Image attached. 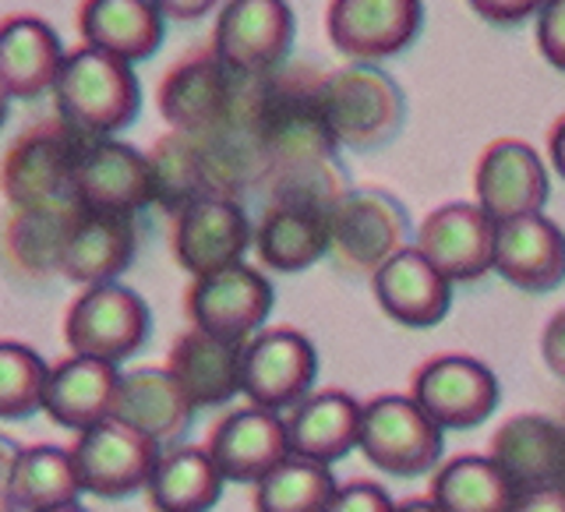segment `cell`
I'll list each match as a JSON object with an SVG mask.
<instances>
[{"instance_id":"2e32d148","label":"cell","mask_w":565,"mask_h":512,"mask_svg":"<svg viewBox=\"0 0 565 512\" xmlns=\"http://www.w3.org/2000/svg\"><path fill=\"white\" fill-rule=\"evenodd\" d=\"M75 202L103 216H135L152 205V163L128 141H88L75 177Z\"/></svg>"},{"instance_id":"cb8c5ba5","label":"cell","mask_w":565,"mask_h":512,"mask_svg":"<svg viewBox=\"0 0 565 512\" xmlns=\"http://www.w3.org/2000/svg\"><path fill=\"white\" fill-rule=\"evenodd\" d=\"M167 371L184 388L191 406H223L244 393V343L188 329L170 346Z\"/></svg>"},{"instance_id":"7402d4cb","label":"cell","mask_w":565,"mask_h":512,"mask_svg":"<svg viewBox=\"0 0 565 512\" xmlns=\"http://www.w3.org/2000/svg\"><path fill=\"white\" fill-rule=\"evenodd\" d=\"M382 311L406 329H431L452 308V282L417 247H403L371 276Z\"/></svg>"},{"instance_id":"9a60e30c","label":"cell","mask_w":565,"mask_h":512,"mask_svg":"<svg viewBox=\"0 0 565 512\" xmlns=\"http://www.w3.org/2000/svg\"><path fill=\"white\" fill-rule=\"evenodd\" d=\"M424 8L417 0H335L326 25L332 46L353 64L388 61L417 40Z\"/></svg>"},{"instance_id":"e575fe53","label":"cell","mask_w":565,"mask_h":512,"mask_svg":"<svg viewBox=\"0 0 565 512\" xmlns=\"http://www.w3.org/2000/svg\"><path fill=\"white\" fill-rule=\"evenodd\" d=\"M335 477L326 463L311 459H282V463L255 484L258 512H326L335 494Z\"/></svg>"},{"instance_id":"f1b7e54d","label":"cell","mask_w":565,"mask_h":512,"mask_svg":"<svg viewBox=\"0 0 565 512\" xmlns=\"http://www.w3.org/2000/svg\"><path fill=\"white\" fill-rule=\"evenodd\" d=\"M114 420L128 424V428L163 446V441H177L188 435L194 406L167 367H138L120 378Z\"/></svg>"},{"instance_id":"ab89813d","label":"cell","mask_w":565,"mask_h":512,"mask_svg":"<svg viewBox=\"0 0 565 512\" xmlns=\"http://www.w3.org/2000/svg\"><path fill=\"white\" fill-rule=\"evenodd\" d=\"M509 512H565V484L520 491Z\"/></svg>"},{"instance_id":"d6986e66","label":"cell","mask_w":565,"mask_h":512,"mask_svg":"<svg viewBox=\"0 0 565 512\" xmlns=\"http://www.w3.org/2000/svg\"><path fill=\"white\" fill-rule=\"evenodd\" d=\"M255 230L237 199H209L173 220V258L194 279L241 265Z\"/></svg>"},{"instance_id":"f6af8a7d","label":"cell","mask_w":565,"mask_h":512,"mask_svg":"<svg viewBox=\"0 0 565 512\" xmlns=\"http://www.w3.org/2000/svg\"><path fill=\"white\" fill-rule=\"evenodd\" d=\"M396 512H441L431 499H414V502H403L396 505Z\"/></svg>"},{"instance_id":"f35d334b","label":"cell","mask_w":565,"mask_h":512,"mask_svg":"<svg viewBox=\"0 0 565 512\" xmlns=\"http://www.w3.org/2000/svg\"><path fill=\"white\" fill-rule=\"evenodd\" d=\"M541 358L552 367V375L565 382V308L552 314V322L541 332Z\"/></svg>"},{"instance_id":"bcb514c9","label":"cell","mask_w":565,"mask_h":512,"mask_svg":"<svg viewBox=\"0 0 565 512\" xmlns=\"http://www.w3.org/2000/svg\"><path fill=\"white\" fill-rule=\"evenodd\" d=\"M8 103H11V99H8V93H4V88H0V124L8 120Z\"/></svg>"},{"instance_id":"5bb4252c","label":"cell","mask_w":565,"mask_h":512,"mask_svg":"<svg viewBox=\"0 0 565 512\" xmlns=\"http://www.w3.org/2000/svg\"><path fill=\"white\" fill-rule=\"evenodd\" d=\"M473 191L484 216L502 226L523 216H537L552 194V181H547L537 149H530L520 138H499L477 159Z\"/></svg>"},{"instance_id":"8992f818","label":"cell","mask_w":565,"mask_h":512,"mask_svg":"<svg viewBox=\"0 0 565 512\" xmlns=\"http://www.w3.org/2000/svg\"><path fill=\"white\" fill-rule=\"evenodd\" d=\"M247 78H237L216 53L177 64L159 85V114L181 135H223L237 124Z\"/></svg>"},{"instance_id":"e0dca14e","label":"cell","mask_w":565,"mask_h":512,"mask_svg":"<svg viewBox=\"0 0 565 512\" xmlns=\"http://www.w3.org/2000/svg\"><path fill=\"white\" fill-rule=\"evenodd\" d=\"M329 216L332 205L305 194L273 191L255 226L258 262L276 273H305L329 255Z\"/></svg>"},{"instance_id":"8fae6325","label":"cell","mask_w":565,"mask_h":512,"mask_svg":"<svg viewBox=\"0 0 565 512\" xmlns=\"http://www.w3.org/2000/svg\"><path fill=\"white\" fill-rule=\"evenodd\" d=\"M411 399L441 431H470L481 428L499 406V378L481 361L446 353L414 371Z\"/></svg>"},{"instance_id":"9c48e42d","label":"cell","mask_w":565,"mask_h":512,"mask_svg":"<svg viewBox=\"0 0 565 512\" xmlns=\"http://www.w3.org/2000/svg\"><path fill=\"white\" fill-rule=\"evenodd\" d=\"M361 452L393 477H420L438 463L441 428L411 396H375L361 406Z\"/></svg>"},{"instance_id":"4dcf8cb0","label":"cell","mask_w":565,"mask_h":512,"mask_svg":"<svg viewBox=\"0 0 565 512\" xmlns=\"http://www.w3.org/2000/svg\"><path fill=\"white\" fill-rule=\"evenodd\" d=\"M78 212H82L78 202L14 212L4 230V252L14 269L35 279L61 273L71 230L78 223Z\"/></svg>"},{"instance_id":"ee69618b","label":"cell","mask_w":565,"mask_h":512,"mask_svg":"<svg viewBox=\"0 0 565 512\" xmlns=\"http://www.w3.org/2000/svg\"><path fill=\"white\" fill-rule=\"evenodd\" d=\"M163 8V18H202L212 4H159Z\"/></svg>"},{"instance_id":"d6a6232c","label":"cell","mask_w":565,"mask_h":512,"mask_svg":"<svg viewBox=\"0 0 565 512\" xmlns=\"http://www.w3.org/2000/svg\"><path fill=\"white\" fill-rule=\"evenodd\" d=\"M516 494L491 456H456L431 477V502L441 512H509Z\"/></svg>"},{"instance_id":"603a6c76","label":"cell","mask_w":565,"mask_h":512,"mask_svg":"<svg viewBox=\"0 0 565 512\" xmlns=\"http://www.w3.org/2000/svg\"><path fill=\"white\" fill-rule=\"evenodd\" d=\"M494 273L516 290L544 294L565 282V230L537 212L499 226Z\"/></svg>"},{"instance_id":"b9f144b4","label":"cell","mask_w":565,"mask_h":512,"mask_svg":"<svg viewBox=\"0 0 565 512\" xmlns=\"http://www.w3.org/2000/svg\"><path fill=\"white\" fill-rule=\"evenodd\" d=\"M22 446H18L14 438L8 435H0V491H8L11 484V477H14V467H18V459H22Z\"/></svg>"},{"instance_id":"7dc6e473","label":"cell","mask_w":565,"mask_h":512,"mask_svg":"<svg viewBox=\"0 0 565 512\" xmlns=\"http://www.w3.org/2000/svg\"><path fill=\"white\" fill-rule=\"evenodd\" d=\"M0 512H18V509H14V502L8 499V491H0Z\"/></svg>"},{"instance_id":"277c9868","label":"cell","mask_w":565,"mask_h":512,"mask_svg":"<svg viewBox=\"0 0 565 512\" xmlns=\"http://www.w3.org/2000/svg\"><path fill=\"white\" fill-rule=\"evenodd\" d=\"M322 110L335 149L371 152L399 135L406 99L388 71L371 64H347L326 75Z\"/></svg>"},{"instance_id":"7bdbcfd3","label":"cell","mask_w":565,"mask_h":512,"mask_svg":"<svg viewBox=\"0 0 565 512\" xmlns=\"http://www.w3.org/2000/svg\"><path fill=\"white\" fill-rule=\"evenodd\" d=\"M547 156H552V167L555 173L565 181V117L555 120L552 135H547Z\"/></svg>"},{"instance_id":"74e56055","label":"cell","mask_w":565,"mask_h":512,"mask_svg":"<svg viewBox=\"0 0 565 512\" xmlns=\"http://www.w3.org/2000/svg\"><path fill=\"white\" fill-rule=\"evenodd\" d=\"M326 512H396V505H393V499H388V491L382 484L350 481L343 488H335Z\"/></svg>"},{"instance_id":"52a82bcc","label":"cell","mask_w":565,"mask_h":512,"mask_svg":"<svg viewBox=\"0 0 565 512\" xmlns=\"http://www.w3.org/2000/svg\"><path fill=\"white\" fill-rule=\"evenodd\" d=\"M152 332V311L141 294L103 282L88 287L71 305L64 318V340L75 358H93L106 364H120L146 346Z\"/></svg>"},{"instance_id":"d590c367","label":"cell","mask_w":565,"mask_h":512,"mask_svg":"<svg viewBox=\"0 0 565 512\" xmlns=\"http://www.w3.org/2000/svg\"><path fill=\"white\" fill-rule=\"evenodd\" d=\"M46 378L50 367L32 346L0 340V420H22L43 410Z\"/></svg>"},{"instance_id":"ba28073f","label":"cell","mask_w":565,"mask_h":512,"mask_svg":"<svg viewBox=\"0 0 565 512\" xmlns=\"http://www.w3.org/2000/svg\"><path fill=\"white\" fill-rule=\"evenodd\" d=\"M294 11L282 0H234L220 11L212 53L237 78H269L294 46Z\"/></svg>"},{"instance_id":"c3c4849f","label":"cell","mask_w":565,"mask_h":512,"mask_svg":"<svg viewBox=\"0 0 565 512\" xmlns=\"http://www.w3.org/2000/svg\"><path fill=\"white\" fill-rule=\"evenodd\" d=\"M50 512H88V509L75 502V505H61V509H50Z\"/></svg>"},{"instance_id":"3957f363","label":"cell","mask_w":565,"mask_h":512,"mask_svg":"<svg viewBox=\"0 0 565 512\" xmlns=\"http://www.w3.org/2000/svg\"><path fill=\"white\" fill-rule=\"evenodd\" d=\"M57 117L85 138H114L141 110V85L131 64L82 46L67 53L64 71L53 88Z\"/></svg>"},{"instance_id":"4316f807","label":"cell","mask_w":565,"mask_h":512,"mask_svg":"<svg viewBox=\"0 0 565 512\" xmlns=\"http://www.w3.org/2000/svg\"><path fill=\"white\" fill-rule=\"evenodd\" d=\"M287 438L290 456L329 467L361 446V403L340 388L311 393L290 410Z\"/></svg>"},{"instance_id":"7c38bea8","label":"cell","mask_w":565,"mask_h":512,"mask_svg":"<svg viewBox=\"0 0 565 512\" xmlns=\"http://www.w3.org/2000/svg\"><path fill=\"white\" fill-rule=\"evenodd\" d=\"M318 378V350L297 329H262L244 343V396L262 410H294L311 396Z\"/></svg>"},{"instance_id":"6da1fadb","label":"cell","mask_w":565,"mask_h":512,"mask_svg":"<svg viewBox=\"0 0 565 512\" xmlns=\"http://www.w3.org/2000/svg\"><path fill=\"white\" fill-rule=\"evenodd\" d=\"M322 82L326 75L308 64L279 67L269 78L247 82L234 128L255 141L269 177L335 156L322 110Z\"/></svg>"},{"instance_id":"1f68e13d","label":"cell","mask_w":565,"mask_h":512,"mask_svg":"<svg viewBox=\"0 0 565 512\" xmlns=\"http://www.w3.org/2000/svg\"><path fill=\"white\" fill-rule=\"evenodd\" d=\"M146 491L156 512H209L223 494V473L209 449L181 446L163 452Z\"/></svg>"},{"instance_id":"f546056e","label":"cell","mask_w":565,"mask_h":512,"mask_svg":"<svg viewBox=\"0 0 565 512\" xmlns=\"http://www.w3.org/2000/svg\"><path fill=\"white\" fill-rule=\"evenodd\" d=\"M138 247L135 216H103V212H78V223L71 230L61 276L82 287H103L117 282V276L128 269Z\"/></svg>"},{"instance_id":"8d00e7d4","label":"cell","mask_w":565,"mask_h":512,"mask_svg":"<svg viewBox=\"0 0 565 512\" xmlns=\"http://www.w3.org/2000/svg\"><path fill=\"white\" fill-rule=\"evenodd\" d=\"M537 50L555 71H565V0L541 4V11H537Z\"/></svg>"},{"instance_id":"7a4b0ae2","label":"cell","mask_w":565,"mask_h":512,"mask_svg":"<svg viewBox=\"0 0 565 512\" xmlns=\"http://www.w3.org/2000/svg\"><path fill=\"white\" fill-rule=\"evenodd\" d=\"M88 141L61 117L40 120L22 131L0 159V194L14 212L50 209L75 202V177Z\"/></svg>"},{"instance_id":"ffe728a7","label":"cell","mask_w":565,"mask_h":512,"mask_svg":"<svg viewBox=\"0 0 565 512\" xmlns=\"http://www.w3.org/2000/svg\"><path fill=\"white\" fill-rule=\"evenodd\" d=\"M209 456L220 467L223 481L258 484L282 459H290L287 420L262 406H241L212 428Z\"/></svg>"},{"instance_id":"836d02e7","label":"cell","mask_w":565,"mask_h":512,"mask_svg":"<svg viewBox=\"0 0 565 512\" xmlns=\"http://www.w3.org/2000/svg\"><path fill=\"white\" fill-rule=\"evenodd\" d=\"M82 494L71 449L61 446H32L22 452L8 484V499L18 512H50L61 505H75Z\"/></svg>"},{"instance_id":"ac0fdd59","label":"cell","mask_w":565,"mask_h":512,"mask_svg":"<svg viewBox=\"0 0 565 512\" xmlns=\"http://www.w3.org/2000/svg\"><path fill=\"white\" fill-rule=\"evenodd\" d=\"M494 226L481 205L449 202L435 209L417 230V252L449 282H477L494 269Z\"/></svg>"},{"instance_id":"30bf717a","label":"cell","mask_w":565,"mask_h":512,"mask_svg":"<svg viewBox=\"0 0 565 512\" xmlns=\"http://www.w3.org/2000/svg\"><path fill=\"white\" fill-rule=\"evenodd\" d=\"M159 459H163L159 441L114 417L82 431L71 446V463H75L82 491L99 494V499H128L149 488Z\"/></svg>"},{"instance_id":"484cf974","label":"cell","mask_w":565,"mask_h":512,"mask_svg":"<svg viewBox=\"0 0 565 512\" xmlns=\"http://www.w3.org/2000/svg\"><path fill=\"white\" fill-rule=\"evenodd\" d=\"M491 459L516 491L562 484L565 473V428L552 417L523 414L505 420L491 438Z\"/></svg>"},{"instance_id":"60d3db41","label":"cell","mask_w":565,"mask_h":512,"mask_svg":"<svg viewBox=\"0 0 565 512\" xmlns=\"http://www.w3.org/2000/svg\"><path fill=\"white\" fill-rule=\"evenodd\" d=\"M473 11L494 25H512V22H523V18H530V14H537L541 4H526V0H516V4H512V0L509 4H484V0H477Z\"/></svg>"},{"instance_id":"5b68a950","label":"cell","mask_w":565,"mask_h":512,"mask_svg":"<svg viewBox=\"0 0 565 512\" xmlns=\"http://www.w3.org/2000/svg\"><path fill=\"white\" fill-rule=\"evenodd\" d=\"M411 216L396 194L353 188L329 216V258L350 276H375L406 247Z\"/></svg>"},{"instance_id":"44dd1931","label":"cell","mask_w":565,"mask_h":512,"mask_svg":"<svg viewBox=\"0 0 565 512\" xmlns=\"http://www.w3.org/2000/svg\"><path fill=\"white\" fill-rule=\"evenodd\" d=\"M57 29L35 14H11L0 22V88L8 99H40L57 88L64 71Z\"/></svg>"},{"instance_id":"4fadbf2b","label":"cell","mask_w":565,"mask_h":512,"mask_svg":"<svg viewBox=\"0 0 565 512\" xmlns=\"http://www.w3.org/2000/svg\"><path fill=\"white\" fill-rule=\"evenodd\" d=\"M273 282L255 265H230L223 273L194 279L188 287L184 308L194 329H202L220 340L247 343L258 335L262 322L273 311Z\"/></svg>"},{"instance_id":"83f0119b","label":"cell","mask_w":565,"mask_h":512,"mask_svg":"<svg viewBox=\"0 0 565 512\" xmlns=\"http://www.w3.org/2000/svg\"><path fill=\"white\" fill-rule=\"evenodd\" d=\"M85 46L124 64H141L163 43V8L146 0H88L78 11Z\"/></svg>"},{"instance_id":"d4e9b609","label":"cell","mask_w":565,"mask_h":512,"mask_svg":"<svg viewBox=\"0 0 565 512\" xmlns=\"http://www.w3.org/2000/svg\"><path fill=\"white\" fill-rule=\"evenodd\" d=\"M120 378L124 375L117 371V364L71 353L67 361L50 367V378L43 388V410L53 424L82 435L114 417Z\"/></svg>"}]
</instances>
